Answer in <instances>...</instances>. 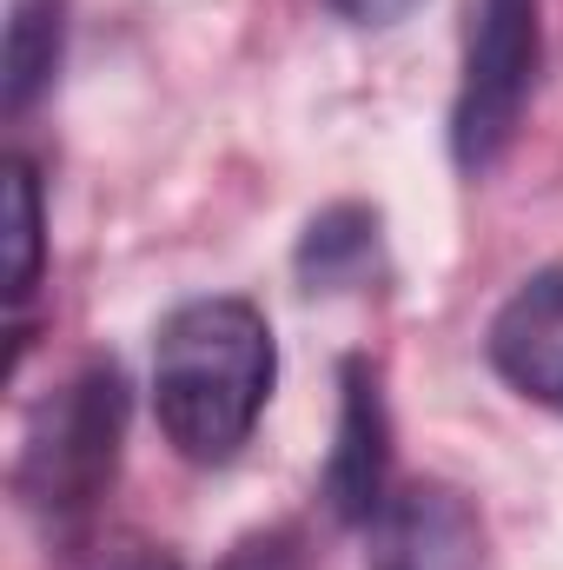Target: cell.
Returning a JSON list of instances; mask_svg holds the SVG:
<instances>
[{
	"instance_id": "cell-8",
	"label": "cell",
	"mask_w": 563,
	"mask_h": 570,
	"mask_svg": "<svg viewBox=\"0 0 563 570\" xmlns=\"http://www.w3.org/2000/svg\"><path fill=\"white\" fill-rule=\"evenodd\" d=\"M0 292L7 305H20L40 285V259H47V199H40V173L27 153H7L0 166Z\"/></svg>"
},
{
	"instance_id": "cell-11",
	"label": "cell",
	"mask_w": 563,
	"mask_h": 570,
	"mask_svg": "<svg viewBox=\"0 0 563 570\" xmlns=\"http://www.w3.org/2000/svg\"><path fill=\"white\" fill-rule=\"evenodd\" d=\"M338 20H352V27H398L418 0H325Z\"/></svg>"
},
{
	"instance_id": "cell-6",
	"label": "cell",
	"mask_w": 563,
	"mask_h": 570,
	"mask_svg": "<svg viewBox=\"0 0 563 570\" xmlns=\"http://www.w3.org/2000/svg\"><path fill=\"white\" fill-rule=\"evenodd\" d=\"M484 352H491L497 379L517 399H531V405L563 419V266L531 273L497 305Z\"/></svg>"
},
{
	"instance_id": "cell-9",
	"label": "cell",
	"mask_w": 563,
	"mask_h": 570,
	"mask_svg": "<svg viewBox=\"0 0 563 570\" xmlns=\"http://www.w3.org/2000/svg\"><path fill=\"white\" fill-rule=\"evenodd\" d=\"M60 33H67V7L60 0H13L7 7V47H0V100L7 114H27L53 67H60Z\"/></svg>"
},
{
	"instance_id": "cell-3",
	"label": "cell",
	"mask_w": 563,
	"mask_h": 570,
	"mask_svg": "<svg viewBox=\"0 0 563 570\" xmlns=\"http://www.w3.org/2000/svg\"><path fill=\"white\" fill-rule=\"evenodd\" d=\"M544 60V0H471L464 33V73L451 107V159L484 179L504 146L517 140V120L531 107Z\"/></svg>"
},
{
	"instance_id": "cell-7",
	"label": "cell",
	"mask_w": 563,
	"mask_h": 570,
	"mask_svg": "<svg viewBox=\"0 0 563 570\" xmlns=\"http://www.w3.org/2000/svg\"><path fill=\"white\" fill-rule=\"evenodd\" d=\"M378 273V213L372 206H325L298 239L305 292H352Z\"/></svg>"
},
{
	"instance_id": "cell-10",
	"label": "cell",
	"mask_w": 563,
	"mask_h": 570,
	"mask_svg": "<svg viewBox=\"0 0 563 570\" xmlns=\"http://www.w3.org/2000/svg\"><path fill=\"white\" fill-rule=\"evenodd\" d=\"M219 570H298V531H259L226 551Z\"/></svg>"
},
{
	"instance_id": "cell-12",
	"label": "cell",
	"mask_w": 563,
	"mask_h": 570,
	"mask_svg": "<svg viewBox=\"0 0 563 570\" xmlns=\"http://www.w3.org/2000/svg\"><path fill=\"white\" fill-rule=\"evenodd\" d=\"M107 570H179V564H172L166 551H152V544H134V551H120Z\"/></svg>"
},
{
	"instance_id": "cell-4",
	"label": "cell",
	"mask_w": 563,
	"mask_h": 570,
	"mask_svg": "<svg viewBox=\"0 0 563 570\" xmlns=\"http://www.w3.org/2000/svg\"><path fill=\"white\" fill-rule=\"evenodd\" d=\"M325 504L338 524H372L392 504V412L372 358L338 365V444L325 458Z\"/></svg>"
},
{
	"instance_id": "cell-1",
	"label": "cell",
	"mask_w": 563,
	"mask_h": 570,
	"mask_svg": "<svg viewBox=\"0 0 563 570\" xmlns=\"http://www.w3.org/2000/svg\"><path fill=\"white\" fill-rule=\"evenodd\" d=\"M279 379L273 325L253 298H186L152 338V419L186 464H233Z\"/></svg>"
},
{
	"instance_id": "cell-5",
	"label": "cell",
	"mask_w": 563,
	"mask_h": 570,
	"mask_svg": "<svg viewBox=\"0 0 563 570\" xmlns=\"http://www.w3.org/2000/svg\"><path fill=\"white\" fill-rule=\"evenodd\" d=\"M365 531V570H484V518L457 484L437 478L392 491V504Z\"/></svg>"
},
{
	"instance_id": "cell-2",
	"label": "cell",
	"mask_w": 563,
	"mask_h": 570,
	"mask_svg": "<svg viewBox=\"0 0 563 570\" xmlns=\"http://www.w3.org/2000/svg\"><path fill=\"white\" fill-rule=\"evenodd\" d=\"M127 444V379L113 358L80 365L60 392L33 405L13 458V498L47 538H80L113 491Z\"/></svg>"
}]
</instances>
